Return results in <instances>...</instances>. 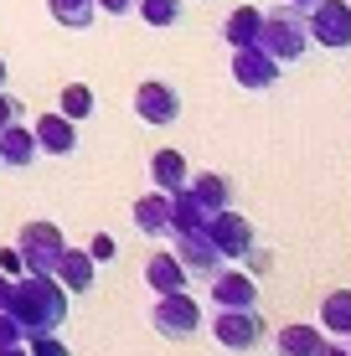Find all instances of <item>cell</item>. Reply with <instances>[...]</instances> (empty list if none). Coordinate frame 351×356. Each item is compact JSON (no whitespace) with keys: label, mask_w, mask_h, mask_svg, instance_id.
<instances>
[{"label":"cell","mask_w":351,"mask_h":356,"mask_svg":"<svg viewBox=\"0 0 351 356\" xmlns=\"http://www.w3.org/2000/svg\"><path fill=\"white\" fill-rule=\"evenodd\" d=\"M186 191L197 196L207 212H222V207H233V181L217 176V170H202V176H186Z\"/></svg>","instance_id":"16"},{"label":"cell","mask_w":351,"mask_h":356,"mask_svg":"<svg viewBox=\"0 0 351 356\" xmlns=\"http://www.w3.org/2000/svg\"><path fill=\"white\" fill-rule=\"evenodd\" d=\"M31 161H36V134L10 119V124L0 129V170H26Z\"/></svg>","instance_id":"13"},{"label":"cell","mask_w":351,"mask_h":356,"mask_svg":"<svg viewBox=\"0 0 351 356\" xmlns=\"http://www.w3.org/2000/svg\"><path fill=\"white\" fill-rule=\"evenodd\" d=\"M186 155L181 150H155L150 155V181H155V191H181L186 186Z\"/></svg>","instance_id":"17"},{"label":"cell","mask_w":351,"mask_h":356,"mask_svg":"<svg viewBox=\"0 0 351 356\" xmlns=\"http://www.w3.org/2000/svg\"><path fill=\"white\" fill-rule=\"evenodd\" d=\"M207 284H212L207 300L217 305V310H253V305H259V284H253L243 268H233V274L222 268V274H212Z\"/></svg>","instance_id":"11"},{"label":"cell","mask_w":351,"mask_h":356,"mask_svg":"<svg viewBox=\"0 0 351 356\" xmlns=\"http://www.w3.org/2000/svg\"><path fill=\"white\" fill-rule=\"evenodd\" d=\"M0 356H26V346H21V341L16 346H0Z\"/></svg>","instance_id":"34"},{"label":"cell","mask_w":351,"mask_h":356,"mask_svg":"<svg viewBox=\"0 0 351 356\" xmlns=\"http://www.w3.org/2000/svg\"><path fill=\"white\" fill-rule=\"evenodd\" d=\"M135 16L145 26H176L181 21V0H135Z\"/></svg>","instance_id":"24"},{"label":"cell","mask_w":351,"mask_h":356,"mask_svg":"<svg viewBox=\"0 0 351 356\" xmlns=\"http://www.w3.org/2000/svg\"><path fill=\"white\" fill-rule=\"evenodd\" d=\"M63 248H67V238H63L57 222H26L16 232V253H21V268H26V274H52L57 259H63Z\"/></svg>","instance_id":"3"},{"label":"cell","mask_w":351,"mask_h":356,"mask_svg":"<svg viewBox=\"0 0 351 356\" xmlns=\"http://www.w3.org/2000/svg\"><path fill=\"white\" fill-rule=\"evenodd\" d=\"M52 279H57L67 294H88V289H93V259H88L83 248H63V259H57Z\"/></svg>","instance_id":"14"},{"label":"cell","mask_w":351,"mask_h":356,"mask_svg":"<svg viewBox=\"0 0 351 356\" xmlns=\"http://www.w3.org/2000/svg\"><path fill=\"white\" fill-rule=\"evenodd\" d=\"M207 232H212V243H217V253H222V259H243V253L253 248V222H248L243 212H233V207L212 212V217H207Z\"/></svg>","instance_id":"10"},{"label":"cell","mask_w":351,"mask_h":356,"mask_svg":"<svg viewBox=\"0 0 351 356\" xmlns=\"http://www.w3.org/2000/svg\"><path fill=\"white\" fill-rule=\"evenodd\" d=\"M0 274H6V279L26 274V268H21V253H16V248H0Z\"/></svg>","instance_id":"28"},{"label":"cell","mask_w":351,"mask_h":356,"mask_svg":"<svg viewBox=\"0 0 351 356\" xmlns=\"http://www.w3.org/2000/svg\"><path fill=\"white\" fill-rule=\"evenodd\" d=\"M26 356H72V351L52 336V330H42V336H26Z\"/></svg>","instance_id":"25"},{"label":"cell","mask_w":351,"mask_h":356,"mask_svg":"<svg viewBox=\"0 0 351 356\" xmlns=\"http://www.w3.org/2000/svg\"><path fill=\"white\" fill-rule=\"evenodd\" d=\"M145 284H150L155 294L186 289V268L176 264V253H150V264H145Z\"/></svg>","instance_id":"19"},{"label":"cell","mask_w":351,"mask_h":356,"mask_svg":"<svg viewBox=\"0 0 351 356\" xmlns=\"http://www.w3.org/2000/svg\"><path fill=\"white\" fill-rule=\"evenodd\" d=\"M0 88H6V57H0Z\"/></svg>","instance_id":"36"},{"label":"cell","mask_w":351,"mask_h":356,"mask_svg":"<svg viewBox=\"0 0 351 356\" xmlns=\"http://www.w3.org/2000/svg\"><path fill=\"white\" fill-rule=\"evenodd\" d=\"M36 150L42 155H72L78 150V124L67 114H36Z\"/></svg>","instance_id":"12"},{"label":"cell","mask_w":351,"mask_h":356,"mask_svg":"<svg viewBox=\"0 0 351 356\" xmlns=\"http://www.w3.org/2000/svg\"><path fill=\"white\" fill-rule=\"evenodd\" d=\"M227 67H233V83H238V88H248V93H269L274 83H279V63H274L259 42L233 47V63H227Z\"/></svg>","instance_id":"8"},{"label":"cell","mask_w":351,"mask_h":356,"mask_svg":"<svg viewBox=\"0 0 351 356\" xmlns=\"http://www.w3.org/2000/svg\"><path fill=\"white\" fill-rule=\"evenodd\" d=\"M10 119H21V98H10V93H0V129L10 124Z\"/></svg>","instance_id":"29"},{"label":"cell","mask_w":351,"mask_h":356,"mask_svg":"<svg viewBox=\"0 0 351 356\" xmlns=\"http://www.w3.org/2000/svg\"><path fill=\"white\" fill-rule=\"evenodd\" d=\"M171 248H176V264L186 268V279H212V274H222V264H227L222 253H217V243H212L207 222L171 232Z\"/></svg>","instance_id":"4"},{"label":"cell","mask_w":351,"mask_h":356,"mask_svg":"<svg viewBox=\"0 0 351 356\" xmlns=\"http://www.w3.org/2000/svg\"><path fill=\"white\" fill-rule=\"evenodd\" d=\"M57 114H67L72 124H83V119L93 114V88H88V83H67V88H63V104H57Z\"/></svg>","instance_id":"23"},{"label":"cell","mask_w":351,"mask_h":356,"mask_svg":"<svg viewBox=\"0 0 351 356\" xmlns=\"http://www.w3.org/2000/svg\"><path fill=\"white\" fill-rule=\"evenodd\" d=\"M6 300H10V279L0 274V310H6Z\"/></svg>","instance_id":"33"},{"label":"cell","mask_w":351,"mask_h":356,"mask_svg":"<svg viewBox=\"0 0 351 356\" xmlns=\"http://www.w3.org/2000/svg\"><path fill=\"white\" fill-rule=\"evenodd\" d=\"M67 305H72V294L57 284L52 274H16V279H10V300H6V310L16 315V325L26 330V336L57 330V325L67 321Z\"/></svg>","instance_id":"1"},{"label":"cell","mask_w":351,"mask_h":356,"mask_svg":"<svg viewBox=\"0 0 351 356\" xmlns=\"http://www.w3.org/2000/svg\"><path fill=\"white\" fill-rule=\"evenodd\" d=\"M320 356H351L346 346H336V341H325V346H320Z\"/></svg>","instance_id":"32"},{"label":"cell","mask_w":351,"mask_h":356,"mask_svg":"<svg viewBox=\"0 0 351 356\" xmlns=\"http://www.w3.org/2000/svg\"><path fill=\"white\" fill-rule=\"evenodd\" d=\"M47 10H52V21H57V26H67V31H88L93 16H99L93 0H47Z\"/></svg>","instance_id":"22"},{"label":"cell","mask_w":351,"mask_h":356,"mask_svg":"<svg viewBox=\"0 0 351 356\" xmlns=\"http://www.w3.org/2000/svg\"><path fill=\"white\" fill-rule=\"evenodd\" d=\"M320 346H325V330H316V325H284L274 336L279 356H320Z\"/></svg>","instance_id":"18"},{"label":"cell","mask_w":351,"mask_h":356,"mask_svg":"<svg viewBox=\"0 0 351 356\" xmlns=\"http://www.w3.org/2000/svg\"><path fill=\"white\" fill-rule=\"evenodd\" d=\"M320 330L325 336H351V289L320 294Z\"/></svg>","instance_id":"21"},{"label":"cell","mask_w":351,"mask_h":356,"mask_svg":"<svg viewBox=\"0 0 351 356\" xmlns=\"http://www.w3.org/2000/svg\"><path fill=\"white\" fill-rule=\"evenodd\" d=\"M305 31L325 52H351V6L346 0H316L305 10Z\"/></svg>","instance_id":"6"},{"label":"cell","mask_w":351,"mask_h":356,"mask_svg":"<svg viewBox=\"0 0 351 356\" xmlns=\"http://www.w3.org/2000/svg\"><path fill=\"white\" fill-rule=\"evenodd\" d=\"M150 325L161 330L165 341H186V336H197V325H202V305H197V294H186V289L161 294V300L150 305Z\"/></svg>","instance_id":"5"},{"label":"cell","mask_w":351,"mask_h":356,"mask_svg":"<svg viewBox=\"0 0 351 356\" xmlns=\"http://www.w3.org/2000/svg\"><path fill=\"white\" fill-rule=\"evenodd\" d=\"M99 10H108V16H129L135 10V0H93Z\"/></svg>","instance_id":"30"},{"label":"cell","mask_w":351,"mask_h":356,"mask_svg":"<svg viewBox=\"0 0 351 356\" xmlns=\"http://www.w3.org/2000/svg\"><path fill=\"white\" fill-rule=\"evenodd\" d=\"M88 259H93V264L119 259V253H114V238H108V232H93V243H88Z\"/></svg>","instance_id":"27"},{"label":"cell","mask_w":351,"mask_h":356,"mask_svg":"<svg viewBox=\"0 0 351 356\" xmlns=\"http://www.w3.org/2000/svg\"><path fill=\"white\" fill-rule=\"evenodd\" d=\"M259 26H263V10L259 6H238V10H227V21H222V42L227 47H248V42H259Z\"/></svg>","instance_id":"20"},{"label":"cell","mask_w":351,"mask_h":356,"mask_svg":"<svg viewBox=\"0 0 351 356\" xmlns=\"http://www.w3.org/2000/svg\"><path fill=\"white\" fill-rule=\"evenodd\" d=\"M259 47L274 57L279 67L289 63H300V57L310 52V31H305V10H295V6H284V10H274V16H263V26H259Z\"/></svg>","instance_id":"2"},{"label":"cell","mask_w":351,"mask_h":356,"mask_svg":"<svg viewBox=\"0 0 351 356\" xmlns=\"http://www.w3.org/2000/svg\"><path fill=\"white\" fill-rule=\"evenodd\" d=\"M248 268H253V274H263V268H269V253H263V248H248Z\"/></svg>","instance_id":"31"},{"label":"cell","mask_w":351,"mask_h":356,"mask_svg":"<svg viewBox=\"0 0 351 356\" xmlns=\"http://www.w3.org/2000/svg\"><path fill=\"white\" fill-rule=\"evenodd\" d=\"M212 341L222 351H259L263 346V321L259 310H217L212 315Z\"/></svg>","instance_id":"7"},{"label":"cell","mask_w":351,"mask_h":356,"mask_svg":"<svg viewBox=\"0 0 351 356\" xmlns=\"http://www.w3.org/2000/svg\"><path fill=\"white\" fill-rule=\"evenodd\" d=\"M284 6H295V10H310V6H316V0H284Z\"/></svg>","instance_id":"35"},{"label":"cell","mask_w":351,"mask_h":356,"mask_svg":"<svg viewBox=\"0 0 351 356\" xmlns=\"http://www.w3.org/2000/svg\"><path fill=\"white\" fill-rule=\"evenodd\" d=\"M16 341H26V330L16 325V315L0 310V346H16Z\"/></svg>","instance_id":"26"},{"label":"cell","mask_w":351,"mask_h":356,"mask_svg":"<svg viewBox=\"0 0 351 356\" xmlns=\"http://www.w3.org/2000/svg\"><path fill=\"white\" fill-rule=\"evenodd\" d=\"M165 222H171V191H150V196L135 202V232L165 238Z\"/></svg>","instance_id":"15"},{"label":"cell","mask_w":351,"mask_h":356,"mask_svg":"<svg viewBox=\"0 0 351 356\" xmlns=\"http://www.w3.org/2000/svg\"><path fill=\"white\" fill-rule=\"evenodd\" d=\"M135 114L145 119V124L165 129V124H176V114H181V93L165 78H145L135 88Z\"/></svg>","instance_id":"9"}]
</instances>
